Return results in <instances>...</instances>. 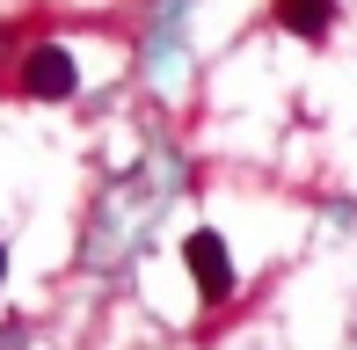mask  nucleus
Returning a JSON list of instances; mask_svg holds the SVG:
<instances>
[{
    "mask_svg": "<svg viewBox=\"0 0 357 350\" xmlns=\"http://www.w3.org/2000/svg\"><path fill=\"white\" fill-rule=\"evenodd\" d=\"M183 263H190V277H197V299H204V307L234 299V256H226V241H219L212 227H197L183 241Z\"/></svg>",
    "mask_w": 357,
    "mask_h": 350,
    "instance_id": "f257e3e1",
    "label": "nucleus"
},
{
    "mask_svg": "<svg viewBox=\"0 0 357 350\" xmlns=\"http://www.w3.org/2000/svg\"><path fill=\"white\" fill-rule=\"evenodd\" d=\"M73 88H80L73 52H59V44H29V52H22V95H37V102H66Z\"/></svg>",
    "mask_w": 357,
    "mask_h": 350,
    "instance_id": "f03ea898",
    "label": "nucleus"
},
{
    "mask_svg": "<svg viewBox=\"0 0 357 350\" xmlns=\"http://www.w3.org/2000/svg\"><path fill=\"white\" fill-rule=\"evenodd\" d=\"M270 15H278V29L299 37V44H321L335 29V0H270Z\"/></svg>",
    "mask_w": 357,
    "mask_h": 350,
    "instance_id": "7ed1b4c3",
    "label": "nucleus"
},
{
    "mask_svg": "<svg viewBox=\"0 0 357 350\" xmlns=\"http://www.w3.org/2000/svg\"><path fill=\"white\" fill-rule=\"evenodd\" d=\"M0 277H8V248H0Z\"/></svg>",
    "mask_w": 357,
    "mask_h": 350,
    "instance_id": "20e7f679",
    "label": "nucleus"
}]
</instances>
